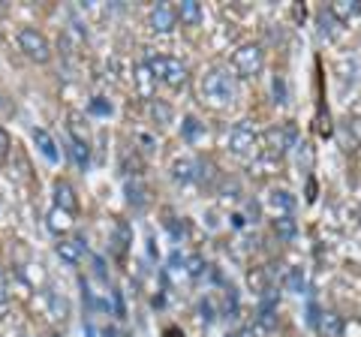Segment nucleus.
<instances>
[{"mask_svg": "<svg viewBox=\"0 0 361 337\" xmlns=\"http://www.w3.org/2000/svg\"><path fill=\"white\" fill-rule=\"evenodd\" d=\"M172 175L178 178V181H196V178H202V163H196V160H175V166H172Z\"/></svg>", "mask_w": 361, "mask_h": 337, "instance_id": "nucleus-13", "label": "nucleus"}, {"mask_svg": "<svg viewBox=\"0 0 361 337\" xmlns=\"http://www.w3.org/2000/svg\"><path fill=\"white\" fill-rule=\"evenodd\" d=\"M151 111H154V118H160L163 123L169 121V109H166L163 103H154V106H151Z\"/></svg>", "mask_w": 361, "mask_h": 337, "instance_id": "nucleus-29", "label": "nucleus"}, {"mask_svg": "<svg viewBox=\"0 0 361 337\" xmlns=\"http://www.w3.org/2000/svg\"><path fill=\"white\" fill-rule=\"evenodd\" d=\"M51 337H61V334H51Z\"/></svg>", "mask_w": 361, "mask_h": 337, "instance_id": "nucleus-32", "label": "nucleus"}, {"mask_svg": "<svg viewBox=\"0 0 361 337\" xmlns=\"http://www.w3.org/2000/svg\"><path fill=\"white\" fill-rule=\"evenodd\" d=\"M49 301H51V310H54V317H58V319H63L66 313H70V305H66L63 298L54 295V292H49Z\"/></svg>", "mask_w": 361, "mask_h": 337, "instance_id": "nucleus-25", "label": "nucleus"}, {"mask_svg": "<svg viewBox=\"0 0 361 337\" xmlns=\"http://www.w3.org/2000/svg\"><path fill=\"white\" fill-rule=\"evenodd\" d=\"M274 329H277V307H259V313H256V331L268 334Z\"/></svg>", "mask_w": 361, "mask_h": 337, "instance_id": "nucleus-15", "label": "nucleus"}, {"mask_svg": "<svg viewBox=\"0 0 361 337\" xmlns=\"http://www.w3.org/2000/svg\"><path fill=\"white\" fill-rule=\"evenodd\" d=\"M298 199L289 193V190H268V208L274 211V217H292Z\"/></svg>", "mask_w": 361, "mask_h": 337, "instance_id": "nucleus-7", "label": "nucleus"}, {"mask_svg": "<svg viewBox=\"0 0 361 337\" xmlns=\"http://www.w3.org/2000/svg\"><path fill=\"white\" fill-rule=\"evenodd\" d=\"M175 21H178V13H175L172 4H154V9H151V27L157 33H169L175 27Z\"/></svg>", "mask_w": 361, "mask_h": 337, "instance_id": "nucleus-8", "label": "nucleus"}, {"mask_svg": "<svg viewBox=\"0 0 361 337\" xmlns=\"http://www.w3.org/2000/svg\"><path fill=\"white\" fill-rule=\"evenodd\" d=\"M145 66L151 70L157 82H163L169 87H184L187 85V66L178 58H166V54H148Z\"/></svg>", "mask_w": 361, "mask_h": 337, "instance_id": "nucleus-2", "label": "nucleus"}, {"mask_svg": "<svg viewBox=\"0 0 361 337\" xmlns=\"http://www.w3.org/2000/svg\"><path fill=\"white\" fill-rule=\"evenodd\" d=\"M90 111H94V115H111V106L106 103V99H94V103H90Z\"/></svg>", "mask_w": 361, "mask_h": 337, "instance_id": "nucleus-27", "label": "nucleus"}, {"mask_svg": "<svg viewBox=\"0 0 361 337\" xmlns=\"http://www.w3.org/2000/svg\"><path fill=\"white\" fill-rule=\"evenodd\" d=\"M70 226H73V220H70V214H66V211L54 208L51 214H49V229H51V232H66Z\"/></svg>", "mask_w": 361, "mask_h": 337, "instance_id": "nucleus-19", "label": "nucleus"}, {"mask_svg": "<svg viewBox=\"0 0 361 337\" xmlns=\"http://www.w3.org/2000/svg\"><path fill=\"white\" fill-rule=\"evenodd\" d=\"M304 286H307V280H304L301 268H289V271H286V289L289 292H298V295H301Z\"/></svg>", "mask_w": 361, "mask_h": 337, "instance_id": "nucleus-21", "label": "nucleus"}, {"mask_svg": "<svg viewBox=\"0 0 361 337\" xmlns=\"http://www.w3.org/2000/svg\"><path fill=\"white\" fill-rule=\"evenodd\" d=\"M295 145V130L292 127H271L265 133V148L271 157H283Z\"/></svg>", "mask_w": 361, "mask_h": 337, "instance_id": "nucleus-6", "label": "nucleus"}, {"mask_svg": "<svg viewBox=\"0 0 361 337\" xmlns=\"http://www.w3.org/2000/svg\"><path fill=\"white\" fill-rule=\"evenodd\" d=\"M154 82H157V78L151 75V70H148V66H139V70H135V85H139V91L145 94V97H148L151 94V87H154Z\"/></svg>", "mask_w": 361, "mask_h": 337, "instance_id": "nucleus-22", "label": "nucleus"}, {"mask_svg": "<svg viewBox=\"0 0 361 337\" xmlns=\"http://www.w3.org/2000/svg\"><path fill=\"white\" fill-rule=\"evenodd\" d=\"M358 13H361V4H355V0H341V4H331V9H329V16L331 18H341V21L353 18Z\"/></svg>", "mask_w": 361, "mask_h": 337, "instance_id": "nucleus-16", "label": "nucleus"}, {"mask_svg": "<svg viewBox=\"0 0 361 337\" xmlns=\"http://www.w3.org/2000/svg\"><path fill=\"white\" fill-rule=\"evenodd\" d=\"M54 202H58V208L66 211V214H73L78 208V199H75V190L66 184V181H58L54 184Z\"/></svg>", "mask_w": 361, "mask_h": 337, "instance_id": "nucleus-12", "label": "nucleus"}, {"mask_svg": "<svg viewBox=\"0 0 361 337\" xmlns=\"http://www.w3.org/2000/svg\"><path fill=\"white\" fill-rule=\"evenodd\" d=\"M33 142H37V148H39V154L45 157L49 163H58L61 160V151H58V142L51 139V133L49 130H42V127H37L33 130Z\"/></svg>", "mask_w": 361, "mask_h": 337, "instance_id": "nucleus-11", "label": "nucleus"}, {"mask_svg": "<svg viewBox=\"0 0 361 337\" xmlns=\"http://www.w3.org/2000/svg\"><path fill=\"white\" fill-rule=\"evenodd\" d=\"M343 317L341 313H334V310H325L319 313V322H316V331H319L322 337H343Z\"/></svg>", "mask_w": 361, "mask_h": 337, "instance_id": "nucleus-10", "label": "nucleus"}, {"mask_svg": "<svg viewBox=\"0 0 361 337\" xmlns=\"http://www.w3.org/2000/svg\"><path fill=\"white\" fill-rule=\"evenodd\" d=\"M229 151L235 157H253L259 151V133L247 121H241V123H235V127H232V133H229Z\"/></svg>", "mask_w": 361, "mask_h": 337, "instance_id": "nucleus-4", "label": "nucleus"}, {"mask_svg": "<svg viewBox=\"0 0 361 337\" xmlns=\"http://www.w3.org/2000/svg\"><path fill=\"white\" fill-rule=\"evenodd\" d=\"M202 133H205V123H199L193 115L190 118H184V123H180V136H184L187 142H196Z\"/></svg>", "mask_w": 361, "mask_h": 337, "instance_id": "nucleus-18", "label": "nucleus"}, {"mask_svg": "<svg viewBox=\"0 0 361 337\" xmlns=\"http://www.w3.org/2000/svg\"><path fill=\"white\" fill-rule=\"evenodd\" d=\"M274 232L280 235V238H295L298 226H295V220H292V217H277L274 220Z\"/></svg>", "mask_w": 361, "mask_h": 337, "instance_id": "nucleus-23", "label": "nucleus"}, {"mask_svg": "<svg viewBox=\"0 0 361 337\" xmlns=\"http://www.w3.org/2000/svg\"><path fill=\"white\" fill-rule=\"evenodd\" d=\"M18 337H30V334H18Z\"/></svg>", "mask_w": 361, "mask_h": 337, "instance_id": "nucleus-31", "label": "nucleus"}, {"mask_svg": "<svg viewBox=\"0 0 361 337\" xmlns=\"http://www.w3.org/2000/svg\"><path fill=\"white\" fill-rule=\"evenodd\" d=\"M87 253V247H85V238H63L58 244V256L66 262V265H78L82 262V256Z\"/></svg>", "mask_w": 361, "mask_h": 337, "instance_id": "nucleus-9", "label": "nucleus"}, {"mask_svg": "<svg viewBox=\"0 0 361 337\" xmlns=\"http://www.w3.org/2000/svg\"><path fill=\"white\" fill-rule=\"evenodd\" d=\"M18 49L25 51L30 61H37V63H45V61L51 58L49 39H45L37 27H21V30H18Z\"/></svg>", "mask_w": 361, "mask_h": 337, "instance_id": "nucleus-3", "label": "nucleus"}, {"mask_svg": "<svg viewBox=\"0 0 361 337\" xmlns=\"http://www.w3.org/2000/svg\"><path fill=\"white\" fill-rule=\"evenodd\" d=\"M175 13L184 25H199L202 21V6L196 4V0H180V4L175 6Z\"/></svg>", "mask_w": 361, "mask_h": 337, "instance_id": "nucleus-14", "label": "nucleus"}, {"mask_svg": "<svg viewBox=\"0 0 361 337\" xmlns=\"http://www.w3.org/2000/svg\"><path fill=\"white\" fill-rule=\"evenodd\" d=\"M202 99L217 109L229 106L235 99V75H229V70H223V66H211L202 75Z\"/></svg>", "mask_w": 361, "mask_h": 337, "instance_id": "nucleus-1", "label": "nucleus"}, {"mask_svg": "<svg viewBox=\"0 0 361 337\" xmlns=\"http://www.w3.org/2000/svg\"><path fill=\"white\" fill-rule=\"evenodd\" d=\"M127 199H130V205L145 208L148 205V190H145V184H139V181H127Z\"/></svg>", "mask_w": 361, "mask_h": 337, "instance_id": "nucleus-17", "label": "nucleus"}, {"mask_svg": "<svg viewBox=\"0 0 361 337\" xmlns=\"http://www.w3.org/2000/svg\"><path fill=\"white\" fill-rule=\"evenodd\" d=\"M6 154H9V136H6V130L0 127V160H4Z\"/></svg>", "mask_w": 361, "mask_h": 337, "instance_id": "nucleus-30", "label": "nucleus"}, {"mask_svg": "<svg viewBox=\"0 0 361 337\" xmlns=\"http://www.w3.org/2000/svg\"><path fill=\"white\" fill-rule=\"evenodd\" d=\"M70 154H73V160H75L78 168H85V166H87V145H85V142L70 139Z\"/></svg>", "mask_w": 361, "mask_h": 337, "instance_id": "nucleus-24", "label": "nucleus"}, {"mask_svg": "<svg viewBox=\"0 0 361 337\" xmlns=\"http://www.w3.org/2000/svg\"><path fill=\"white\" fill-rule=\"evenodd\" d=\"M130 241H133L130 226H127L123 220H118V223H115V250H118V253H123V250H127V244H130Z\"/></svg>", "mask_w": 361, "mask_h": 337, "instance_id": "nucleus-20", "label": "nucleus"}, {"mask_svg": "<svg viewBox=\"0 0 361 337\" xmlns=\"http://www.w3.org/2000/svg\"><path fill=\"white\" fill-rule=\"evenodd\" d=\"M232 63H235V70H238V75L253 78L265 66V51L259 46H253V42H247V46H241L232 54Z\"/></svg>", "mask_w": 361, "mask_h": 337, "instance_id": "nucleus-5", "label": "nucleus"}, {"mask_svg": "<svg viewBox=\"0 0 361 337\" xmlns=\"http://www.w3.org/2000/svg\"><path fill=\"white\" fill-rule=\"evenodd\" d=\"M9 310V295H6V277L4 271H0V313Z\"/></svg>", "mask_w": 361, "mask_h": 337, "instance_id": "nucleus-26", "label": "nucleus"}, {"mask_svg": "<svg viewBox=\"0 0 361 337\" xmlns=\"http://www.w3.org/2000/svg\"><path fill=\"white\" fill-rule=\"evenodd\" d=\"M274 97H277V103H286V82L283 78H274Z\"/></svg>", "mask_w": 361, "mask_h": 337, "instance_id": "nucleus-28", "label": "nucleus"}]
</instances>
